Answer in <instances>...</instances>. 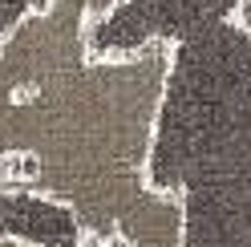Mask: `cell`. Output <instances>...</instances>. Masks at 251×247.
<instances>
[{"label": "cell", "instance_id": "6da1fadb", "mask_svg": "<svg viewBox=\"0 0 251 247\" xmlns=\"http://www.w3.org/2000/svg\"><path fill=\"white\" fill-rule=\"evenodd\" d=\"M122 4L45 0L0 37V187L57 198L89 247H182V203L150 178L170 45H89Z\"/></svg>", "mask_w": 251, "mask_h": 247}, {"label": "cell", "instance_id": "7a4b0ae2", "mask_svg": "<svg viewBox=\"0 0 251 247\" xmlns=\"http://www.w3.org/2000/svg\"><path fill=\"white\" fill-rule=\"evenodd\" d=\"M150 178L182 203V247H251V28L239 21L170 45Z\"/></svg>", "mask_w": 251, "mask_h": 247}, {"label": "cell", "instance_id": "3957f363", "mask_svg": "<svg viewBox=\"0 0 251 247\" xmlns=\"http://www.w3.org/2000/svg\"><path fill=\"white\" fill-rule=\"evenodd\" d=\"M41 4L45 0H0V37H4L17 21H25L28 12H37Z\"/></svg>", "mask_w": 251, "mask_h": 247}, {"label": "cell", "instance_id": "277c9868", "mask_svg": "<svg viewBox=\"0 0 251 247\" xmlns=\"http://www.w3.org/2000/svg\"><path fill=\"white\" fill-rule=\"evenodd\" d=\"M235 21H239L243 28H251V0H247V4H239V12H235Z\"/></svg>", "mask_w": 251, "mask_h": 247}]
</instances>
